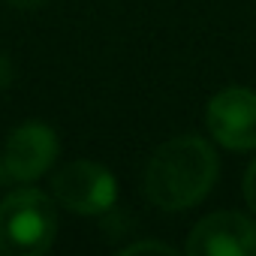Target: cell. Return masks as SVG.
Returning a JSON list of instances; mask_svg holds the SVG:
<instances>
[{
  "label": "cell",
  "instance_id": "1",
  "mask_svg": "<svg viewBox=\"0 0 256 256\" xmlns=\"http://www.w3.org/2000/svg\"><path fill=\"white\" fill-rule=\"evenodd\" d=\"M220 175L217 151L202 136H175L163 142L142 172L145 199L160 211H187L199 205Z\"/></svg>",
  "mask_w": 256,
  "mask_h": 256
},
{
  "label": "cell",
  "instance_id": "10",
  "mask_svg": "<svg viewBox=\"0 0 256 256\" xmlns=\"http://www.w3.org/2000/svg\"><path fill=\"white\" fill-rule=\"evenodd\" d=\"M10 6H16V10H24V12H34V10H40V6H46V0H6Z\"/></svg>",
  "mask_w": 256,
  "mask_h": 256
},
{
  "label": "cell",
  "instance_id": "3",
  "mask_svg": "<svg viewBox=\"0 0 256 256\" xmlns=\"http://www.w3.org/2000/svg\"><path fill=\"white\" fill-rule=\"evenodd\" d=\"M54 202L78 217H102L118 202V178L96 160H70L52 178Z\"/></svg>",
  "mask_w": 256,
  "mask_h": 256
},
{
  "label": "cell",
  "instance_id": "6",
  "mask_svg": "<svg viewBox=\"0 0 256 256\" xmlns=\"http://www.w3.org/2000/svg\"><path fill=\"white\" fill-rule=\"evenodd\" d=\"M187 256H256V223L241 211L202 217L187 238Z\"/></svg>",
  "mask_w": 256,
  "mask_h": 256
},
{
  "label": "cell",
  "instance_id": "9",
  "mask_svg": "<svg viewBox=\"0 0 256 256\" xmlns=\"http://www.w3.org/2000/svg\"><path fill=\"white\" fill-rule=\"evenodd\" d=\"M10 82H12V64L6 54H0V90H6Z\"/></svg>",
  "mask_w": 256,
  "mask_h": 256
},
{
  "label": "cell",
  "instance_id": "5",
  "mask_svg": "<svg viewBox=\"0 0 256 256\" xmlns=\"http://www.w3.org/2000/svg\"><path fill=\"white\" fill-rule=\"evenodd\" d=\"M58 151H60V142L52 126L42 120H28L6 136L0 163H4V172L10 181L30 184L54 166Z\"/></svg>",
  "mask_w": 256,
  "mask_h": 256
},
{
  "label": "cell",
  "instance_id": "7",
  "mask_svg": "<svg viewBox=\"0 0 256 256\" xmlns=\"http://www.w3.org/2000/svg\"><path fill=\"white\" fill-rule=\"evenodd\" d=\"M120 256H142V253H166V256H175L178 250L172 244H163V241H133L118 250Z\"/></svg>",
  "mask_w": 256,
  "mask_h": 256
},
{
  "label": "cell",
  "instance_id": "4",
  "mask_svg": "<svg viewBox=\"0 0 256 256\" xmlns=\"http://www.w3.org/2000/svg\"><path fill=\"white\" fill-rule=\"evenodd\" d=\"M205 124L217 145L229 151L256 148V90L232 84L217 90L205 106Z\"/></svg>",
  "mask_w": 256,
  "mask_h": 256
},
{
  "label": "cell",
  "instance_id": "8",
  "mask_svg": "<svg viewBox=\"0 0 256 256\" xmlns=\"http://www.w3.org/2000/svg\"><path fill=\"white\" fill-rule=\"evenodd\" d=\"M244 199H247V205H250V211L256 214V160L247 166V172H244Z\"/></svg>",
  "mask_w": 256,
  "mask_h": 256
},
{
  "label": "cell",
  "instance_id": "2",
  "mask_svg": "<svg viewBox=\"0 0 256 256\" xmlns=\"http://www.w3.org/2000/svg\"><path fill=\"white\" fill-rule=\"evenodd\" d=\"M58 238L54 196L22 187L0 202V256H40Z\"/></svg>",
  "mask_w": 256,
  "mask_h": 256
}]
</instances>
